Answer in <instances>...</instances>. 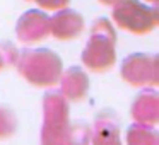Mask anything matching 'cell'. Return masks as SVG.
Listing matches in <instances>:
<instances>
[{
	"instance_id": "obj_1",
	"label": "cell",
	"mask_w": 159,
	"mask_h": 145,
	"mask_svg": "<svg viewBox=\"0 0 159 145\" xmlns=\"http://www.w3.org/2000/svg\"><path fill=\"white\" fill-rule=\"evenodd\" d=\"M17 68L28 82L38 87L57 84L63 72L60 56L46 48L24 50L21 55H17Z\"/></svg>"
},
{
	"instance_id": "obj_2",
	"label": "cell",
	"mask_w": 159,
	"mask_h": 145,
	"mask_svg": "<svg viewBox=\"0 0 159 145\" xmlns=\"http://www.w3.org/2000/svg\"><path fill=\"white\" fill-rule=\"evenodd\" d=\"M116 34L108 19L94 21L91 36L82 51V62L93 72H106L116 62L115 53Z\"/></svg>"
},
{
	"instance_id": "obj_3",
	"label": "cell",
	"mask_w": 159,
	"mask_h": 145,
	"mask_svg": "<svg viewBox=\"0 0 159 145\" xmlns=\"http://www.w3.org/2000/svg\"><path fill=\"white\" fill-rule=\"evenodd\" d=\"M113 19L118 28L125 31L145 34L157 26V11L140 0H118L113 5Z\"/></svg>"
},
{
	"instance_id": "obj_4",
	"label": "cell",
	"mask_w": 159,
	"mask_h": 145,
	"mask_svg": "<svg viewBox=\"0 0 159 145\" xmlns=\"http://www.w3.org/2000/svg\"><path fill=\"white\" fill-rule=\"evenodd\" d=\"M69 125V106L60 92H48L45 96V131L43 145H63L57 135V126L63 128Z\"/></svg>"
},
{
	"instance_id": "obj_5",
	"label": "cell",
	"mask_w": 159,
	"mask_h": 145,
	"mask_svg": "<svg viewBox=\"0 0 159 145\" xmlns=\"http://www.w3.org/2000/svg\"><path fill=\"white\" fill-rule=\"evenodd\" d=\"M121 77L135 87L157 84V58L145 53H134L121 63Z\"/></svg>"
},
{
	"instance_id": "obj_6",
	"label": "cell",
	"mask_w": 159,
	"mask_h": 145,
	"mask_svg": "<svg viewBox=\"0 0 159 145\" xmlns=\"http://www.w3.org/2000/svg\"><path fill=\"white\" fill-rule=\"evenodd\" d=\"M16 33L19 41L26 45L43 41L50 34V17L41 11H28L17 21Z\"/></svg>"
},
{
	"instance_id": "obj_7",
	"label": "cell",
	"mask_w": 159,
	"mask_h": 145,
	"mask_svg": "<svg viewBox=\"0 0 159 145\" xmlns=\"http://www.w3.org/2000/svg\"><path fill=\"white\" fill-rule=\"evenodd\" d=\"M84 19L80 14L70 9H62L53 17H50V34H53L57 39L69 41L74 39L82 33Z\"/></svg>"
},
{
	"instance_id": "obj_8",
	"label": "cell",
	"mask_w": 159,
	"mask_h": 145,
	"mask_svg": "<svg viewBox=\"0 0 159 145\" xmlns=\"http://www.w3.org/2000/svg\"><path fill=\"white\" fill-rule=\"evenodd\" d=\"M62 82V96L69 97L72 101H80L89 90V79L86 72L79 67H70L69 70L62 72L60 77Z\"/></svg>"
},
{
	"instance_id": "obj_9",
	"label": "cell",
	"mask_w": 159,
	"mask_h": 145,
	"mask_svg": "<svg viewBox=\"0 0 159 145\" xmlns=\"http://www.w3.org/2000/svg\"><path fill=\"white\" fill-rule=\"evenodd\" d=\"M94 145H120L118 140V123L111 111L101 113L94 123Z\"/></svg>"
},
{
	"instance_id": "obj_10",
	"label": "cell",
	"mask_w": 159,
	"mask_h": 145,
	"mask_svg": "<svg viewBox=\"0 0 159 145\" xmlns=\"http://www.w3.org/2000/svg\"><path fill=\"white\" fill-rule=\"evenodd\" d=\"M135 120L139 123H156L157 120V94L154 90H144L139 94L132 106Z\"/></svg>"
},
{
	"instance_id": "obj_11",
	"label": "cell",
	"mask_w": 159,
	"mask_h": 145,
	"mask_svg": "<svg viewBox=\"0 0 159 145\" xmlns=\"http://www.w3.org/2000/svg\"><path fill=\"white\" fill-rule=\"evenodd\" d=\"M154 131H149L147 128H142V125H135L128 130V143L130 145H154L156 137Z\"/></svg>"
},
{
	"instance_id": "obj_12",
	"label": "cell",
	"mask_w": 159,
	"mask_h": 145,
	"mask_svg": "<svg viewBox=\"0 0 159 145\" xmlns=\"http://www.w3.org/2000/svg\"><path fill=\"white\" fill-rule=\"evenodd\" d=\"M16 62H17V50L11 43H2L0 45V70L7 63H16Z\"/></svg>"
},
{
	"instance_id": "obj_13",
	"label": "cell",
	"mask_w": 159,
	"mask_h": 145,
	"mask_svg": "<svg viewBox=\"0 0 159 145\" xmlns=\"http://www.w3.org/2000/svg\"><path fill=\"white\" fill-rule=\"evenodd\" d=\"M34 2L41 9H45V11H57L58 12L69 5L70 0H34Z\"/></svg>"
},
{
	"instance_id": "obj_14",
	"label": "cell",
	"mask_w": 159,
	"mask_h": 145,
	"mask_svg": "<svg viewBox=\"0 0 159 145\" xmlns=\"http://www.w3.org/2000/svg\"><path fill=\"white\" fill-rule=\"evenodd\" d=\"M101 4H104V5H115L118 2V0H99Z\"/></svg>"
},
{
	"instance_id": "obj_15",
	"label": "cell",
	"mask_w": 159,
	"mask_h": 145,
	"mask_svg": "<svg viewBox=\"0 0 159 145\" xmlns=\"http://www.w3.org/2000/svg\"><path fill=\"white\" fill-rule=\"evenodd\" d=\"M149 2H152V4H156V2H157V0H149Z\"/></svg>"
}]
</instances>
